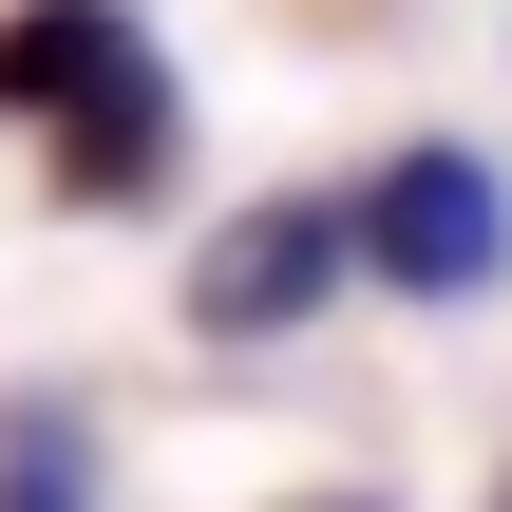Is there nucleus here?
<instances>
[{"mask_svg": "<svg viewBox=\"0 0 512 512\" xmlns=\"http://www.w3.org/2000/svg\"><path fill=\"white\" fill-rule=\"evenodd\" d=\"M0 114L57 152V209H152L171 190V57L114 0H0Z\"/></svg>", "mask_w": 512, "mask_h": 512, "instance_id": "f257e3e1", "label": "nucleus"}, {"mask_svg": "<svg viewBox=\"0 0 512 512\" xmlns=\"http://www.w3.org/2000/svg\"><path fill=\"white\" fill-rule=\"evenodd\" d=\"M342 266H380L399 304H475V285H512V190H494V152H456V133L380 152V171L342 190Z\"/></svg>", "mask_w": 512, "mask_h": 512, "instance_id": "f03ea898", "label": "nucleus"}, {"mask_svg": "<svg viewBox=\"0 0 512 512\" xmlns=\"http://www.w3.org/2000/svg\"><path fill=\"white\" fill-rule=\"evenodd\" d=\"M304 304H342V190H266L190 247V342H285Z\"/></svg>", "mask_w": 512, "mask_h": 512, "instance_id": "7ed1b4c3", "label": "nucleus"}, {"mask_svg": "<svg viewBox=\"0 0 512 512\" xmlns=\"http://www.w3.org/2000/svg\"><path fill=\"white\" fill-rule=\"evenodd\" d=\"M0 512H95V399H57V380L0 399Z\"/></svg>", "mask_w": 512, "mask_h": 512, "instance_id": "20e7f679", "label": "nucleus"}, {"mask_svg": "<svg viewBox=\"0 0 512 512\" xmlns=\"http://www.w3.org/2000/svg\"><path fill=\"white\" fill-rule=\"evenodd\" d=\"M285 512H399V494H285Z\"/></svg>", "mask_w": 512, "mask_h": 512, "instance_id": "39448f33", "label": "nucleus"}, {"mask_svg": "<svg viewBox=\"0 0 512 512\" xmlns=\"http://www.w3.org/2000/svg\"><path fill=\"white\" fill-rule=\"evenodd\" d=\"M494 512H512V475H494Z\"/></svg>", "mask_w": 512, "mask_h": 512, "instance_id": "423d86ee", "label": "nucleus"}]
</instances>
